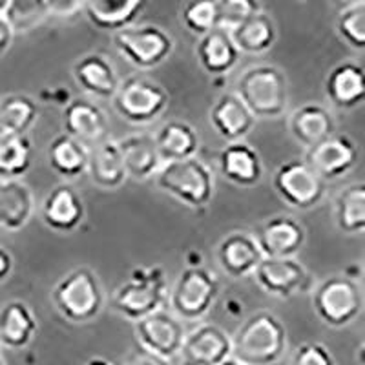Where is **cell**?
Here are the masks:
<instances>
[{"label":"cell","mask_w":365,"mask_h":365,"mask_svg":"<svg viewBox=\"0 0 365 365\" xmlns=\"http://www.w3.org/2000/svg\"><path fill=\"white\" fill-rule=\"evenodd\" d=\"M210 125L221 139L237 143L249 135L256 125V117L249 112L236 93H223L212 106Z\"/></svg>","instance_id":"19"},{"label":"cell","mask_w":365,"mask_h":365,"mask_svg":"<svg viewBox=\"0 0 365 365\" xmlns=\"http://www.w3.org/2000/svg\"><path fill=\"white\" fill-rule=\"evenodd\" d=\"M276 37H278V31H276L272 17L262 9L230 31V38L237 51L249 55H259L269 51L276 42Z\"/></svg>","instance_id":"30"},{"label":"cell","mask_w":365,"mask_h":365,"mask_svg":"<svg viewBox=\"0 0 365 365\" xmlns=\"http://www.w3.org/2000/svg\"><path fill=\"white\" fill-rule=\"evenodd\" d=\"M9 0H0V15H4L6 8H8Z\"/></svg>","instance_id":"46"},{"label":"cell","mask_w":365,"mask_h":365,"mask_svg":"<svg viewBox=\"0 0 365 365\" xmlns=\"http://www.w3.org/2000/svg\"><path fill=\"white\" fill-rule=\"evenodd\" d=\"M274 190L289 207L309 210L324 197L325 181L303 159H291L274 174Z\"/></svg>","instance_id":"11"},{"label":"cell","mask_w":365,"mask_h":365,"mask_svg":"<svg viewBox=\"0 0 365 365\" xmlns=\"http://www.w3.org/2000/svg\"><path fill=\"white\" fill-rule=\"evenodd\" d=\"M83 4L84 2H50V11L51 17H58V19H68V17H75L77 13L83 11Z\"/></svg>","instance_id":"41"},{"label":"cell","mask_w":365,"mask_h":365,"mask_svg":"<svg viewBox=\"0 0 365 365\" xmlns=\"http://www.w3.org/2000/svg\"><path fill=\"white\" fill-rule=\"evenodd\" d=\"M86 365H113V364L106 360V358H91V360L86 361Z\"/></svg>","instance_id":"45"},{"label":"cell","mask_w":365,"mask_h":365,"mask_svg":"<svg viewBox=\"0 0 365 365\" xmlns=\"http://www.w3.org/2000/svg\"><path fill=\"white\" fill-rule=\"evenodd\" d=\"M289 128L296 141L309 150L334 133V119L322 104L305 103L291 113Z\"/></svg>","instance_id":"24"},{"label":"cell","mask_w":365,"mask_h":365,"mask_svg":"<svg viewBox=\"0 0 365 365\" xmlns=\"http://www.w3.org/2000/svg\"><path fill=\"white\" fill-rule=\"evenodd\" d=\"M112 103L115 112L130 125H150L166 112L170 96L155 81L132 75L120 81Z\"/></svg>","instance_id":"5"},{"label":"cell","mask_w":365,"mask_h":365,"mask_svg":"<svg viewBox=\"0 0 365 365\" xmlns=\"http://www.w3.org/2000/svg\"><path fill=\"white\" fill-rule=\"evenodd\" d=\"M165 278L159 270H141L139 276H133L130 282L115 289L112 296L113 311L120 316L139 322L145 316L163 309L166 302Z\"/></svg>","instance_id":"9"},{"label":"cell","mask_w":365,"mask_h":365,"mask_svg":"<svg viewBox=\"0 0 365 365\" xmlns=\"http://www.w3.org/2000/svg\"><path fill=\"white\" fill-rule=\"evenodd\" d=\"M220 294L216 274L205 267H188L182 270L168 296L170 312L185 322H200L207 316Z\"/></svg>","instance_id":"6"},{"label":"cell","mask_w":365,"mask_h":365,"mask_svg":"<svg viewBox=\"0 0 365 365\" xmlns=\"http://www.w3.org/2000/svg\"><path fill=\"white\" fill-rule=\"evenodd\" d=\"M4 19L13 34H29L51 19L50 2L44 0H9Z\"/></svg>","instance_id":"35"},{"label":"cell","mask_w":365,"mask_h":365,"mask_svg":"<svg viewBox=\"0 0 365 365\" xmlns=\"http://www.w3.org/2000/svg\"><path fill=\"white\" fill-rule=\"evenodd\" d=\"M325 93L336 108L349 110L361 104L365 97L364 68L351 61L334 66L325 81Z\"/></svg>","instance_id":"26"},{"label":"cell","mask_w":365,"mask_h":365,"mask_svg":"<svg viewBox=\"0 0 365 365\" xmlns=\"http://www.w3.org/2000/svg\"><path fill=\"white\" fill-rule=\"evenodd\" d=\"M86 172L91 182L103 190H115L128 179L125 161L120 155L119 143L113 139H103L96 148L90 150Z\"/></svg>","instance_id":"22"},{"label":"cell","mask_w":365,"mask_h":365,"mask_svg":"<svg viewBox=\"0 0 365 365\" xmlns=\"http://www.w3.org/2000/svg\"><path fill=\"white\" fill-rule=\"evenodd\" d=\"M338 35L354 50L365 48V2L356 0L345 4L336 17Z\"/></svg>","instance_id":"37"},{"label":"cell","mask_w":365,"mask_h":365,"mask_svg":"<svg viewBox=\"0 0 365 365\" xmlns=\"http://www.w3.org/2000/svg\"><path fill=\"white\" fill-rule=\"evenodd\" d=\"M133 331L139 349L166 361L179 356L187 336V329L181 319L165 309H159L135 322Z\"/></svg>","instance_id":"10"},{"label":"cell","mask_w":365,"mask_h":365,"mask_svg":"<svg viewBox=\"0 0 365 365\" xmlns=\"http://www.w3.org/2000/svg\"><path fill=\"white\" fill-rule=\"evenodd\" d=\"M312 307L329 327H347L360 316L364 296L356 279L334 274L319 283L312 294Z\"/></svg>","instance_id":"7"},{"label":"cell","mask_w":365,"mask_h":365,"mask_svg":"<svg viewBox=\"0 0 365 365\" xmlns=\"http://www.w3.org/2000/svg\"><path fill=\"white\" fill-rule=\"evenodd\" d=\"M216 28L230 34L232 29L243 24L254 13L259 11V4L252 0H221L216 2Z\"/></svg>","instance_id":"39"},{"label":"cell","mask_w":365,"mask_h":365,"mask_svg":"<svg viewBox=\"0 0 365 365\" xmlns=\"http://www.w3.org/2000/svg\"><path fill=\"white\" fill-rule=\"evenodd\" d=\"M291 365H334V358L325 345L309 341L296 349Z\"/></svg>","instance_id":"40"},{"label":"cell","mask_w":365,"mask_h":365,"mask_svg":"<svg viewBox=\"0 0 365 365\" xmlns=\"http://www.w3.org/2000/svg\"><path fill=\"white\" fill-rule=\"evenodd\" d=\"M123 365H168V361L163 358L154 356V354L146 353L143 349H137L125 358Z\"/></svg>","instance_id":"42"},{"label":"cell","mask_w":365,"mask_h":365,"mask_svg":"<svg viewBox=\"0 0 365 365\" xmlns=\"http://www.w3.org/2000/svg\"><path fill=\"white\" fill-rule=\"evenodd\" d=\"M35 197L21 179L0 178V227L17 232L34 217Z\"/></svg>","instance_id":"20"},{"label":"cell","mask_w":365,"mask_h":365,"mask_svg":"<svg viewBox=\"0 0 365 365\" xmlns=\"http://www.w3.org/2000/svg\"><path fill=\"white\" fill-rule=\"evenodd\" d=\"M84 217L81 195L68 185H58L46 195L42 203V221L57 232H71Z\"/></svg>","instance_id":"21"},{"label":"cell","mask_w":365,"mask_h":365,"mask_svg":"<svg viewBox=\"0 0 365 365\" xmlns=\"http://www.w3.org/2000/svg\"><path fill=\"white\" fill-rule=\"evenodd\" d=\"M263 254L250 232H230L217 247V262L228 278H247L262 263Z\"/></svg>","instance_id":"17"},{"label":"cell","mask_w":365,"mask_h":365,"mask_svg":"<svg viewBox=\"0 0 365 365\" xmlns=\"http://www.w3.org/2000/svg\"><path fill=\"white\" fill-rule=\"evenodd\" d=\"M220 365H243V364L236 361V360H234V358H228V360H225L223 364H220Z\"/></svg>","instance_id":"47"},{"label":"cell","mask_w":365,"mask_h":365,"mask_svg":"<svg viewBox=\"0 0 365 365\" xmlns=\"http://www.w3.org/2000/svg\"><path fill=\"white\" fill-rule=\"evenodd\" d=\"M216 2L212 0H197V2H188L181 9V21L187 26V29L194 35L210 34L212 29H216Z\"/></svg>","instance_id":"38"},{"label":"cell","mask_w":365,"mask_h":365,"mask_svg":"<svg viewBox=\"0 0 365 365\" xmlns=\"http://www.w3.org/2000/svg\"><path fill=\"white\" fill-rule=\"evenodd\" d=\"M154 141L163 163L190 159L200 148V137L195 130L182 120H168L161 126Z\"/></svg>","instance_id":"31"},{"label":"cell","mask_w":365,"mask_h":365,"mask_svg":"<svg viewBox=\"0 0 365 365\" xmlns=\"http://www.w3.org/2000/svg\"><path fill=\"white\" fill-rule=\"evenodd\" d=\"M182 365H220L232 358V340L214 324H201L187 332L181 347Z\"/></svg>","instance_id":"13"},{"label":"cell","mask_w":365,"mask_h":365,"mask_svg":"<svg viewBox=\"0 0 365 365\" xmlns=\"http://www.w3.org/2000/svg\"><path fill=\"white\" fill-rule=\"evenodd\" d=\"M221 174L237 187H254L263 175L262 159L247 143H228L220 154Z\"/></svg>","instance_id":"23"},{"label":"cell","mask_w":365,"mask_h":365,"mask_svg":"<svg viewBox=\"0 0 365 365\" xmlns=\"http://www.w3.org/2000/svg\"><path fill=\"white\" fill-rule=\"evenodd\" d=\"M232 358L243 365H274L285 354L287 331L278 316L259 311L237 327L232 338Z\"/></svg>","instance_id":"1"},{"label":"cell","mask_w":365,"mask_h":365,"mask_svg":"<svg viewBox=\"0 0 365 365\" xmlns=\"http://www.w3.org/2000/svg\"><path fill=\"white\" fill-rule=\"evenodd\" d=\"M236 96L256 119H276L289 103V83L278 66L256 64L241 73Z\"/></svg>","instance_id":"2"},{"label":"cell","mask_w":365,"mask_h":365,"mask_svg":"<svg viewBox=\"0 0 365 365\" xmlns=\"http://www.w3.org/2000/svg\"><path fill=\"white\" fill-rule=\"evenodd\" d=\"M155 181L165 194L190 208L207 207L216 188L210 166L197 158L163 163L155 174Z\"/></svg>","instance_id":"3"},{"label":"cell","mask_w":365,"mask_h":365,"mask_svg":"<svg viewBox=\"0 0 365 365\" xmlns=\"http://www.w3.org/2000/svg\"><path fill=\"white\" fill-rule=\"evenodd\" d=\"M31 165V143L26 135L0 139V178L19 179Z\"/></svg>","instance_id":"36"},{"label":"cell","mask_w":365,"mask_h":365,"mask_svg":"<svg viewBox=\"0 0 365 365\" xmlns=\"http://www.w3.org/2000/svg\"><path fill=\"white\" fill-rule=\"evenodd\" d=\"M145 8L141 0H90L84 2L83 11L88 21L103 31H120L132 26Z\"/></svg>","instance_id":"28"},{"label":"cell","mask_w":365,"mask_h":365,"mask_svg":"<svg viewBox=\"0 0 365 365\" xmlns=\"http://www.w3.org/2000/svg\"><path fill=\"white\" fill-rule=\"evenodd\" d=\"M48 159H50L51 170L57 172L61 178L75 179L86 172L90 150L66 133H61L50 143Z\"/></svg>","instance_id":"33"},{"label":"cell","mask_w":365,"mask_h":365,"mask_svg":"<svg viewBox=\"0 0 365 365\" xmlns=\"http://www.w3.org/2000/svg\"><path fill=\"white\" fill-rule=\"evenodd\" d=\"M334 217L341 232L361 234L365 228V185L353 182L338 194Z\"/></svg>","instance_id":"34"},{"label":"cell","mask_w":365,"mask_h":365,"mask_svg":"<svg viewBox=\"0 0 365 365\" xmlns=\"http://www.w3.org/2000/svg\"><path fill=\"white\" fill-rule=\"evenodd\" d=\"M51 298L61 316L71 324H88L99 316L104 305L99 278L86 267L68 272L55 285Z\"/></svg>","instance_id":"4"},{"label":"cell","mask_w":365,"mask_h":365,"mask_svg":"<svg viewBox=\"0 0 365 365\" xmlns=\"http://www.w3.org/2000/svg\"><path fill=\"white\" fill-rule=\"evenodd\" d=\"M263 257H292L305 243V228L291 216L267 220L252 234Z\"/></svg>","instance_id":"15"},{"label":"cell","mask_w":365,"mask_h":365,"mask_svg":"<svg viewBox=\"0 0 365 365\" xmlns=\"http://www.w3.org/2000/svg\"><path fill=\"white\" fill-rule=\"evenodd\" d=\"M119 150L125 161L126 175L135 181H145L155 175L163 166L159 158L154 135L148 133H133V135L120 139Z\"/></svg>","instance_id":"25"},{"label":"cell","mask_w":365,"mask_h":365,"mask_svg":"<svg viewBox=\"0 0 365 365\" xmlns=\"http://www.w3.org/2000/svg\"><path fill=\"white\" fill-rule=\"evenodd\" d=\"M356 146L345 135L332 133L325 141L307 150L303 161L311 166L322 181H334L353 170L356 165Z\"/></svg>","instance_id":"14"},{"label":"cell","mask_w":365,"mask_h":365,"mask_svg":"<svg viewBox=\"0 0 365 365\" xmlns=\"http://www.w3.org/2000/svg\"><path fill=\"white\" fill-rule=\"evenodd\" d=\"M37 329V319L24 302L13 299L0 307V347L24 349Z\"/></svg>","instance_id":"27"},{"label":"cell","mask_w":365,"mask_h":365,"mask_svg":"<svg viewBox=\"0 0 365 365\" xmlns=\"http://www.w3.org/2000/svg\"><path fill=\"white\" fill-rule=\"evenodd\" d=\"M38 119V104L22 93L0 97V139L26 135Z\"/></svg>","instance_id":"32"},{"label":"cell","mask_w":365,"mask_h":365,"mask_svg":"<svg viewBox=\"0 0 365 365\" xmlns=\"http://www.w3.org/2000/svg\"><path fill=\"white\" fill-rule=\"evenodd\" d=\"M197 58L207 73L225 75L240 61V51L234 46L230 34L223 29H212L197 42Z\"/></svg>","instance_id":"29"},{"label":"cell","mask_w":365,"mask_h":365,"mask_svg":"<svg viewBox=\"0 0 365 365\" xmlns=\"http://www.w3.org/2000/svg\"><path fill=\"white\" fill-rule=\"evenodd\" d=\"M13 37H15V34H13L11 28H9L8 21L4 19V15H0V57L9 50Z\"/></svg>","instance_id":"43"},{"label":"cell","mask_w":365,"mask_h":365,"mask_svg":"<svg viewBox=\"0 0 365 365\" xmlns=\"http://www.w3.org/2000/svg\"><path fill=\"white\" fill-rule=\"evenodd\" d=\"M63 128L66 135L75 141L101 143L104 133L108 130V117L103 112L99 104L88 99H71L66 103L63 112Z\"/></svg>","instance_id":"16"},{"label":"cell","mask_w":365,"mask_h":365,"mask_svg":"<svg viewBox=\"0 0 365 365\" xmlns=\"http://www.w3.org/2000/svg\"><path fill=\"white\" fill-rule=\"evenodd\" d=\"M113 46L132 66L150 70L163 64L174 51V38L154 24L128 26L113 34Z\"/></svg>","instance_id":"8"},{"label":"cell","mask_w":365,"mask_h":365,"mask_svg":"<svg viewBox=\"0 0 365 365\" xmlns=\"http://www.w3.org/2000/svg\"><path fill=\"white\" fill-rule=\"evenodd\" d=\"M0 365H8L6 364V358H4V354L0 353Z\"/></svg>","instance_id":"48"},{"label":"cell","mask_w":365,"mask_h":365,"mask_svg":"<svg viewBox=\"0 0 365 365\" xmlns=\"http://www.w3.org/2000/svg\"><path fill=\"white\" fill-rule=\"evenodd\" d=\"M73 79L77 86L97 99H113L120 79L115 68L101 53H88L73 64Z\"/></svg>","instance_id":"18"},{"label":"cell","mask_w":365,"mask_h":365,"mask_svg":"<svg viewBox=\"0 0 365 365\" xmlns=\"http://www.w3.org/2000/svg\"><path fill=\"white\" fill-rule=\"evenodd\" d=\"M13 270V257L6 249L0 247V283L8 278Z\"/></svg>","instance_id":"44"},{"label":"cell","mask_w":365,"mask_h":365,"mask_svg":"<svg viewBox=\"0 0 365 365\" xmlns=\"http://www.w3.org/2000/svg\"><path fill=\"white\" fill-rule=\"evenodd\" d=\"M252 276L267 294L278 298H292L311 283L309 270L294 257H263Z\"/></svg>","instance_id":"12"}]
</instances>
